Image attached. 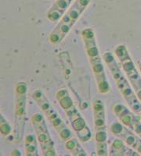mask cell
Segmentation results:
<instances>
[{
  "mask_svg": "<svg viewBox=\"0 0 141 156\" xmlns=\"http://www.w3.org/2000/svg\"><path fill=\"white\" fill-rule=\"evenodd\" d=\"M26 83L20 82L16 87V130L17 140L20 141L23 136L24 125L25 124L26 116Z\"/></svg>",
  "mask_w": 141,
  "mask_h": 156,
  "instance_id": "cell-9",
  "label": "cell"
},
{
  "mask_svg": "<svg viewBox=\"0 0 141 156\" xmlns=\"http://www.w3.org/2000/svg\"><path fill=\"white\" fill-rule=\"evenodd\" d=\"M32 121L36 133V138L43 155L55 156L56 150L54 140L43 115L39 113L34 114L32 117Z\"/></svg>",
  "mask_w": 141,
  "mask_h": 156,
  "instance_id": "cell-7",
  "label": "cell"
},
{
  "mask_svg": "<svg viewBox=\"0 0 141 156\" xmlns=\"http://www.w3.org/2000/svg\"><path fill=\"white\" fill-rule=\"evenodd\" d=\"M56 98L68 117L72 127L76 133L79 140L82 142L89 141L92 137L91 131L86 124V120L74 105L73 100L68 90L65 88L57 90Z\"/></svg>",
  "mask_w": 141,
  "mask_h": 156,
  "instance_id": "cell-3",
  "label": "cell"
},
{
  "mask_svg": "<svg viewBox=\"0 0 141 156\" xmlns=\"http://www.w3.org/2000/svg\"><path fill=\"white\" fill-rule=\"evenodd\" d=\"M82 37L84 41L89 63L96 78L99 92L104 94H107L110 91V85L107 80L104 64L97 47L94 30L92 28L84 29L82 32Z\"/></svg>",
  "mask_w": 141,
  "mask_h": 156,
  "instance_id": "cell-1",
  "label": "cell"
},
{
  "mask_svg": "<svg viewBox=\"0 0 141 156\" xmlns=\"http://www.w3.org/2000/svg\"><path fill=\"white\" fill-rule=\"evenodd\" d=\"M33 98L37 102L41 110L47 117V119L52 124L54 129L59 134L60 137L64 141H68L72 138V133L69 128L62 120L60 115L57 114L44 93L41 90H36L33 93Z\"/></svg>",
  "mask_w": 141,
  "mask_h": 156,
  "instance_id": "cell-5",
  "label": "cell"
},
{
  "mask_svg": "<svg viewBox=\"0 0 141 156\" xmlns=\"http://www.w3.org/2000/svg\"><path fill=\"white\" fill-rule=\"evenodd\" d=\"M114 53L119 59L120 63L123 68L127 77L130 80L131 84L136 93V96L141 101V78L128 53L126 48L123 44L118 45L115 48Z\"/></svg>",
  "mask_w": 141,
  "mask_h": 156,
  "instance_id": "cell-8",
  "label": "cell"
},
{
  "mask_svg": "<svg viewBox=\"0 0 141 156\" xmlns=\"http://www.w3.org/2000/svg\"><path fill=\"white\" fill-rule=\"evenodd\" d=\"M75 0H56L47 12L46 17L52 23L58 22Z\"/></svg>",
  "mask_w": 141,
  "mask_h": 156,
  "instance_id": "cell-10",
  "label": "cell"
},
{
  "mask_svg": "<svg viewBox=\"0 0 141 156\" xmlns=\"http://www.w3.org/2000/svg\"><path fill=\"white\" fill-rule=\"evenodd\" d=\"M37 138L32 134L28 135L25 137V152L26 155L36 156L38 155Z\"/></svg>",
  "mask_w": 141,
  "mask_h": 156,
  "instance_id": "cell-13",
  "label": "cell"
},
{
  "mask_svg": "<svg viewBox=\"0 0 141 156\" xmlns=\"http://www.w3.org/2000/svg\"><path fill=\"white\" fill-rule=\"evenodd\" d=\"M103 58L114 78L117 87L126 102L128 103L131 109L134 112H140L141 105L138 101L137 96L135 94L133 90L131 88L130 84L126 80V78L124 76L113 54L111 52H106L103 55Z\"/></svg>",
  "mask_w": 141,
  "mask_h": 156,
  "instance_id": "cell-4",
  "label": "cell"
},
{
  "mask_svg": "<svg viewBox=\"0 0 141 156\" xmlns=\"http://www.w3.org/2000/svg\"><path fill=\"white\" fill-rule=\"evenodd\" d=\"M112 108L114 112L122 124L128 127H133V125L137 119V117L132 116L129 109L121 103H114Z\"/></svg>",
  "mask_w": 141,
  "mask_h": 156,
  "instance_id": "cell-11",
  "label": "cell"
},
{
  "mask_svg": "<svg viewBox=\"0 0 141 156\" xmlns=\"http://www.w3.org/2000/svg\"><path fill=\"white\" fill-rule=\"evenodd\" d=\"M90 1L91 0H75L49 35V41L51 44L61 43L89 6Z\"/></svg>",
  "mask_w": 141,
  "mask_h": 156,
  "instance_id": "cell-2",
  "label": "cell"
},
{
  "mask_svg": "<svg viewBox=\"0 0 141 156\" xmlns=\"http://www.w3.org/2000/svg\"><path fill=\"white\" fill-rule=\"evenodd\" d=\"M66 148L70 153H72V155L77 156H86V151L82 148L79 142L76 139L71 138L66 141Z\"/></svg>",
  "mask_w": 141,
  "mask_h": 156,
  "instance_id": "cell-12",
  "label": "cell"
},
{
  "mask_svg": "<svg viewBox=\"0 0 141 156\" xmlns=\"http://www.w3.org/2000/svg\"><path fill=\"white\" fill-rule=\"evenodd\" d=\"M110 155H123L125 154V142L120 139L114 140L111 144Z\"/></svg>",
  "mask_w": 141,
  "mask_h": 156,
  "instance_id": "cell-14",
  "label": "cell"
},
{
  "mask_svg": "<svg viewBox=\"0 0 141 156\" xmlns=\"http://www.w3.org/2000/svg\"><path fill=\"white\" fill-rule=\"evenodd\" d=\"M93 109L97 154L100 156L107 155V134L106 128V114L104 104L100 100H95L93 103Z\"/></svg>",
  "mask_w": 141,
  "mask_h": 156,
  "instance_id": "cell-6",
  "label": "cell"
}]
</instances>
